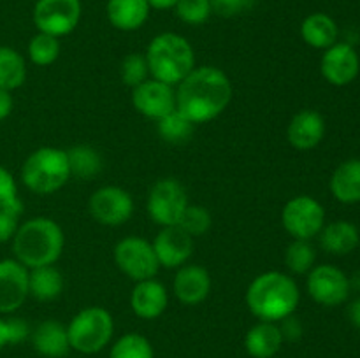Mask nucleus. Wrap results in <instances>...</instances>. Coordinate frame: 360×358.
Masks as SVG:
<instances>
[{"label":"nucleus","instance_id":"1","mask_svg":"<svg viewBox=\"0 0 360 358\" xmlns=\"http://www.w3.org/2000/svg\"><path fill=\"white\" fill-rule=\"evenodd\" d=\"M231 98L232 84L227 74L217 67H199L179 83L176 109L193 125H199L220 116Z\"/></svg>","mask_w":360,"mask_h":358},{"label":"nucleus","instance_id":"2","mask_svg":"<svg viewBox=\"0 0 360 358\" xmlns=\"http://www.w3.org/2000/svg\"><path fill=\"white\" fill-rule=\"evenodd\" d=\"M299 288L290 276L269 270L252 281L246 290V305L262 321H281L299 305Z\"/></svg>","mask_w":360,"mask_h":358},{"label":"nucleus","instance_id":"3","mask_svg":"<svg viewBox=\"0 0 360 358\" xmlns=\"http://www.w3.org/2000/svg\"><path fill=\"white\" fill-rule=\"evenodd\" d=\"M65 237L51 218H32L20 225L13 237V251L18 262L27 269L53 265L60 258Z\"/></svg>","mask_w":360,"mask_h":358},{"label":"nucleus","instance_id":"4","mask_svg":"<svg viewBox=\"0 0 360 358\" xmlns=\"http://www.w3.org/2000/svg\"><path fill=\"white\" fill-rule=\"evenodd\" d=\"M146 62L153 79L174 86L179 84L195 67V55L190 42L174 32L158 34L148 44Z\"/></svg>","mask_w":360,"mask_h":358},{"label":"nucleus","instance_id":"5","mask_svg":"<svg viewBox=\"0 0 360 358\" xmlns=\"http://www.w3.org/2000/svg\"><path fill=\"white\" fill-rule=\"evenodd\" d=\"M21 179L25 186L37 195L58 192L70 179L67 153L58 147H39L25 160Z\"/></svg>","mask_w":360,"mask_h":358},{"label":"nucleus","instance_id":"6","mask_svg":"<svg viewBox=\"0 0 360 358\" xmlns=\"http://www.w3.org/2000/svg\"><path fill=\"white\" fill-rule=\"evenodd\" d=\"M115 332L112 316L104 307H86L77 312L67 326V337L72 350L91 354L104 350Z\"/></svg>","mask_w":360,"mask_h":358},{"label":"nucleus","instance_id":"7","mask_svg":"<svg viewBox=\"0 0 360 358\" xmlns=\"http://www.w3.org/2000/svg\"><path fill=\"white\" fill-rule=\"evenodd\" d=\"M188 206V195L185 186L176 179L167 178L155 183L148 195V214L162 227L178 225Z\"/></svg>","mask_w":360,"mask_h":358},{"label":"nucleus","instance_id":"8","mask_svg":"<svg viewBox=\"0 0 360 358\" xmlns=\"http://www.w3.org/2000/svg\"><path fill=\"white\" fill-rule=\"evenodd\" d=\"M115 262L125 276L136 283L153 279L160 263L151 242L141 237H125L115 246Z\"/></svg>","mask_w":360,"mask_h":358},{"label":"nucleus","instance_id":"9","mask_svg":"<svg viewBox=\"0 0 360 358\" xmlns=\"http://www.w3.org/2000/svg\"><path fill=\"white\" fill-rule=\"evenodd\" d=\"M81 13V0H37L32 18L39 32L58 39L79 25Z\"/></svg>","mask_w":360,"mask_h":358},{"label":"nucleus","instance_id":"10","mask_svg":"<svg viewBox=\"0 0 360 358\" xmlns=\"http://www.w3.org/2000/svg\"><path fill=\"white\" fill-rule=\"evenodd\" d=\"M281 221L294 239L309 241L320 234L326 223V211L313 197L299 195L288 200L281 213Z\"/></svg>","mask_w":360,"mask_h":358},{"label":"nucleus","instance_id":"11","mask_svg":"<svg viewBox=\"0 0 360 358\" xmlns=\"http://www.w3.org/2000/svg\"><path fill=\"white\" fill-rule=\"evenodd\" d=\"M88 209L101 225L120 227L132 216L134 200L130 193L120 186H102L90 197Z\"/></svg>","mask_w":360,"mask_h":358},{"label":"nucleus","instance_id":"12","mask_svg":"<svg viewBox=\"0 0 360 358\" xmlns=\"http://www.w3.org/2000/svg\"><path fill=\"white\" fill-rule=\"evenodd\" d=\"M308 293L313 300L326 307L341 305L350 295V277L334 265H316L309 270Z\"/></svg>","mask_w":360,"mask_h":358},{"label":"nucleus","instance_id":"13","mask_svg":"<svg viewBox=\"0 0 360 358\" xmlns=\"http://www.w3.org/2000/svg\"><path fill=\"white\" fill-rule=\"evenodd\" d=\"M320 70L327 83L334 86H347L359 76L360 58L354 46L348 42H336L323 53Z\"/></svg>","mask_w":360,"mask_h":358},{"label":"nucleus","instance_id":"14","mask_svg":"<svg viewBox=\"0 0 360 358\" xmlns=\"http://www.w3.org/2000/svg\"><path fill=\"white\" fill-rule=\"evenodd\" d=\"M132 105L143 116L158 121L176 109V93L162 81L146 79L132 88Z\"/></svg>","mask_w":360,"mask_h":358},{"label":"nucleus","instance_id":"15","mask_svg":"<svg viewBox=\"0 0 360 358\" xmlns=\"http://www.w3.org/2000/svg\"><path fill=\"white\" fill-rule=\"evenodd\" d=\"M28 297V269L16 258L0 260V312L11 314Z\"/></svg>","mask_w":360,"mask_h":358},{"label":"nucleus","instance_id":"16","mask_svg":"<svg viewBox=\"0 0 360 358\" xmlns=\"http://www.w3.org/2000/svg\"><path fill=\"white\" fill-rule=\"evenodd\" d=\"M153 249L162 267L174 269L185 265L193 255V237L179 225L164 227L155 237Z\"/></svg>","mask_w":360,"mask_h":358},{"label":"nucleus","instance_id":"17","mask_svg":"<svg viewBox=\"0 0 360 358\" xmlns=\"http://www.w3.org/2000/svg\"><path fill=\"white\" fill-rule=\"evenodd\" d=\"M172 291L185 305L200 304L211 291L210 272L200 265H181L174 276Z\"/></svg>","mask_w":360,"mask_h":358},{"label":"nucleus","instance_id":"18","mask_svg":"<svg viewBox=\"0 0 360 358\" xmlns=\"http://www.w3.org/2000/svg\"><path fill=\"white\" fill-rule=\"evenodd\" d=\"M326 135V121L320 112L304 109L290 119L287 128V139L295 150L308 151L319 146Z\"/></svg>","mask_w":360,"mask_h":358},{"label":"nucleus","instance_id":"19","mask_svg":"<svg viewBox=\"0 0 360 358\" xmlns=\"http://www.w3.org/2000/svg\"><path fill=\"white\" fill-rule=\"evenodd\" d=\"M167 290L155 279L139 281L130 295V307L143 319H155L162 316V312L167 309Z\"/></svg>","mask_w":360,"mask_h":358},{"label":"nucleus","instance_id":"20","mask_svg":"<svg viewBox=\"0 0 360 358\" xmlns=\"http://www.w3.org/2000/svg\"><path fill=\"white\" fill-rule=\"evenodd\" d=\"M150 9L148 0H109L105 7L109 23L122 32H134L143 27Z\"/></svg>","mask_w":360,"mask_h":358},{"label":"nucleus","instance_id":"21","mask_svg":"<svg viewBox=\"0 0 360 358\" xmlns=\"http://www.w3.org/2000/svg\"><path fill=\"white\" fill-rule=\"evenodd\" d=\"M32 344L48 358H62L69 353L70 344L67 329L56 319H46L32 333Z\"/></svg>","mask_w":360,"mask_h":358},{"label":"nucleus","instance_id":"22","mask_svg":"<svg viewBox=\"0 0 360 358\" xmlns=\"http://www.w3.org/2000/svg\"><path fill=\"white\" fill-rule=\"evenodd\" d=\"M360 242L359 228L350 221H333L320 230V246L330 255H348Z\"/></svg>","mask_w":360,"mask_h":358},{"label":"nucleus","instance_id":"23","mask_svg":"<svg viewBox=\"0 0 360 358\" xmlns=\"http://www.w3.org/2000/svg\"><path fill=\"white\" fill-rule=\"evenodd\" d=\"M283 344L280 326L271 321H260L252 326L245 337V347L255 358H273Z\"/></svg>","mask_w":360,"mask_h":358},{"label":"nucleus","instance_id":"24","mask_svg":"<svg viewBox=\"0 0 360 358\" xmlns=\"http://www.w3.org/2000/svg\"><path fill=\"white\" fill-rule=\"evenodd\" d=\"M330 193L343 204L360 202V160L343 161L330 178Z\"/></svg>","mask_w":360,"mask_h":358},{"label":"nucleus","instance_id":"25","mask_svg":"<svg viewBox=\"0 0 360 358\" xmlns=\"http://www.w3.org/2000/svg\"><path fill=\"white\" fill-rule=\"evenodd\" d=\"M338 25L329 14L326 13H313L302 21L301 25V37L304 39L306 44L316 49H327L338 41Z\"/></svg>","mask_w":360,"mask_h":358},{"label":"nucleus","instance_id":"26","mask_svg":"<svg viewBox=\"0 0 360 358\" xmlns=\"http://www.w3.org/2000/svg\"><path fill=\"white\" fill-rule=\"evenodd\" d=\"M63 291V276L53 265L37 267L28 272V295L35 300H55Z\"/></svg>","mask_w":360,"mask_h":358},{"label":"nucleus","instance_id":"27","mask_svg":"<svg viewBox=\"0 0 360 358\" xmlns=\"http://www.w3.org/2000/svg\"><path fill=\"white\" fill-rule=\"evenodd\" d=\"M27 79V65L16 49L0 46V88L13 91L23 86Z\"/></svg>","mask_w":360,"mask_h":358},{"label":"nucleus","instance_id":"28","mask_svg":"<svg viewBox=\"0 0 360 358\" xmlns=\"http://www.w3.org/2000/svg\"><path fill=\"white\" fill-rule=\"evenodd\" d=\"M67 153L69 160L70 175L79 179H91L102 171V158L95 147L79 144V146L70 147Z\"/></svg>","mask_w":360,"mask_h":358},{"label":"nucleus","instance_id":"29","mask_svg":"<svg viewBox=\"0 0 360 358\" xmlns=\"http://www.w3.org/2000/svg\"><path fill=\"white\" fill-rule=\"evenodd\" d=\"M158 135L165 140V142L171 144H181L192 137L193 133V123L188 118L181 114L178 109H174L172 112H169L167 116L158 119Z\"/></svg>","mask_w":360,"mask_h":358},{"label":"nucleus","instance_id":"30","mask_svg":"<svg viewBox=\"0 0 360 358\" xmlns=\"http://www.w3.org/2000/svg\"><path fill=\"white\" fill-rule=\"evenodd\" d=\"M109 358H153V347L144 336L127 333L116 340Z\"/></svg>","mask_w":360,"mask_h":358},{"label":"nucleus","instance_id":"31","mask_svg":"<svg viewBox=\"0 0 360 358\" xmlns=\"http://www.w3.org/2000/svg\"><path fill=\"white\" fill-rule=\"evenodd\" d=\"M315 258V248L309 244V241H301V239H295L294 242H290L287 253H285V263L294 274L309 272L313 269Z\"/></svg>","mask_w":360,"mask_h":358},{"label":"nucleus","instance_id":"32","mask_svg":"<svg viewBox=\"0 0 360 358\" xmlns=\"http://www.w3.org/2000/svg\"><path fill=\"white\" fill-rule=\"evenodd\" d=\"M60 55V42L58 39L53 37V35L42 34L39 32L37 35H34L28 44V56H30L32 62L39 67L51 65Z\"/></svg>","mask_w":360,"mask_h":358},{"label":"nucleus","instance_id":"33","mask_svg":"<svg viewBox=\"0 0 360 358\" xmlns=\"http://www.w3.org/2000/svg\"><path fill=\"white\" fill-rule=\"evenodd\" d=\"M176 16L186 25H202L211 16V0H178L174 7Z\"/></svg>","mask_w":360,"mask_h":358},{"label":"nucleus","instance_id":"34","mask_svg":"<svg viewBox=\"0 0 360 358\" xmlns=\"http://www.w3.org/2000/svg\"><path fill=\"white\" fill-rule=\"evenodd\" d=\"M178 225L188 235L199 237V235H204L211 228V214L202 206H190L188 204Z\"/></svg>","mask_w":360,"mask_h":358},{"label":"nucleus","instance_id":"35","mask_svg":"<svg viewBox=\"0 0 360 358\" xmlns=\"http://www.w3.org/2000/svg\"><path fill=\"white\" fill-rule=\"evenodd\" d=\"M148 74H150V69H148L146 56L137 55V53H130L123 58L122 62V79L127 86H139L141 83L148 79Z\"/></svg>","mask_w":360,"mask_h":358},{"label":"nucleus","instance_id":"36","mask_svg":"<svg viewBox=\"0 0 360 358\" xmlns=\"http://www.w3.org/2000/svg\"><path fill=\"white\" fill-rule=\"evenodd\" d=\"M30 333L28 323L21 318H0V350L7 344H18Z\"/></svg>","mask_w":360,"mask_h":358},{"label":"nucleus","instance_id":"37","mask_svg":"<svg viewBox=\"0 0 360 358\" xmlns=\"http://www.w3.org/2000/svg\"><path fill=\"white\" fill-rule=\"evenodd\" d=\"M0 209H23L13 174L0 165Z\"/></svg>","mask_w":360,"mask_h":358},{"label":"nucleus","instance_id":"38","mask_svg":"<svg viewBox=\"0 0 360 358\" xmlns=\"http://www.w3.org/2000/svg\"><path fill=\"white\" fill-rule=\"evenodd\" d=\"M255 0H211V9L224 18L238 16L253 7Z\"/></svg>","mask_w":360,"mask_h":358},{"label":"nucleus","instance_id":"39","mask_svg":"<svg viewBox=\"0 0 360 358\" xmlns=\"http://www.w3.org/2000/svg\"><path fill=\"white\" fill-rule=\"evenodd\" d=\"M23 209H0V244L11 241L18 230V220H20Z\"/></svg>","mask_w":360,"mask_h":358},{"label":"nucleus","instance_id":"40","mask_svg":"<svg viewBox=\"0 0 360 358\" xmlns=\"http://www.w3.org/2000/svg\"><path fill=\"white\" fill-rule=\"evenodd\" d=\"M280 332L283 336V340H297L302 336V325L299 321V318H295L294 314L287 316V318L281 319Z\"/></svg>","mask_w":360,"mask_h":358},{"label":"nucleus","instance_id":"41","mask_svg":"<svg viewBox=\"0 0 360 358\" xmlns=\"http://www.w3.org/2000/svg\"><path fill=\"white\" fill-rule=\"evenodd\" d=\"M13 95H11V91L7 90H2L0 88V121L2 119H6L7 116L11 114V111H13Z\"/></svg>","mask_w":360,"mask_h":358},{"label":"nucleus","instance_id":"42","mask_svg":"<svg viewBox=\"0 0 360 358\" xmlns=\"http://www.w3.org/2000/svg\"><path fill=\"white\" fill-rule=\"evenodd\" d=\"M348 319L355 329L360 330V297L348 305Z\"/></svg>","mask_w":360,"mask_h":358},{"label":"nucleus","instance_id":"43","mask_svg":"<svg viewBox=\"0 0 360 358\" xmlns=\"http://www.w3.org/2000/svg\"><path fill=\"white\" fill-rule=\"evenodd\" d=\"M151 9L157 11H167V9H174L178 0H148Z\"/></svg>","mask_w":360,"mask_h":358},{"label":"nucleus","instance_id":"44","mask_svg":"<svg viewBox=\"0 0 360 358\" xmlns=\"http://www.w3.org/2000/svg\"><path fill=\"white\" fill-rule=\"evenodd\" d=\"M350 288H354L355 291H359V293H360V270H357V272H355L354 276H352Z\"/></svg>","mask_w":360,"mask_h":358}]
</instances>
